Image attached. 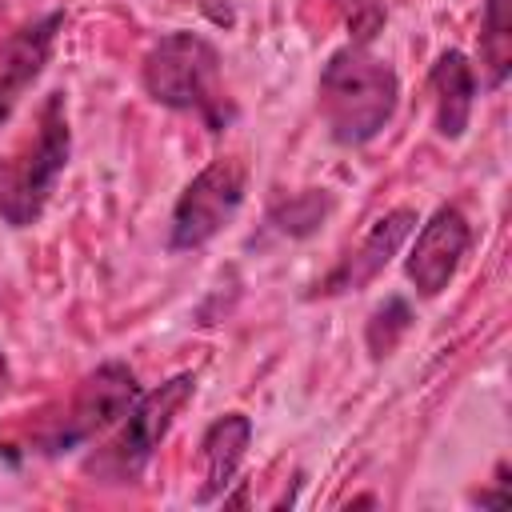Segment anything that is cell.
<instances>
[{"mask_svg": "<svg viewBox=\"0 0 512 512\" xmlns=\"http://www.w3.org/2000/svg\"><path fill=\"white\" fill-rule=\"evenodd\" d=\"M316 104L328 136L344 148H360L376 140L396 116L400 104L396 68L384 56H376L368 44L352 40L328 56L316 84Z\"/></svg>", "mask_w": 512, "mask_h": 512, "instance_id": "obj_1", "label": "cell"}, {"mask_svg": "<svg viewBox=\"0 0 512 512\" xmlns=\"http://www.w3.org/2000/svg\"><path fill=\"white\" fill-rule=\"evenodd\" d=\"M140 84L156 104L172 112H196L208 132H224L236 116V104L220 80V52L200 32L180 28L160 36L140 64Z\"/></svg>", "mask_w": 512, "mask_h": 512, "instance_id": "obj_2", "label": "cell"}, {"mask_svg": "<svg viewBox=\"0 0 512 512\" xmlns=\"http://www.w3.org/2000/svg\"><path fill=\"white\" fill-rule=\"evenodd\" d=\"M72 156V128H68V100L64 92H48L36 128L0 160V220L8 228H32L52 192L64 176Z\"/></svg>", "mask_w": 512, "mask_h": 512, "instance_id": "obj_3", "label": "cell"}, {"mask_svg": "<svg viewBox=\"0 0 512 512\" xmlns=\"http://www.w3.org/2000/svg\"><path fill=\"white\" fill-rule=\"evenodd\" d=\"M192 396H196V376L192 372H176L160 388L140 392V400L124 412L120 432L84 460V472L96 476L100 484H136L140 472L148 468V460L156 456L160 440L172 432L176 416L184 412V404Z\"/></svg>", "mask_w": 512, "mask_h": 512, "instance_id": "obj_4", "label": "cell"}, {"mask_svg": "<svg viewBox=\"0 0 512 512\" xmlns=\"http://www.w3.org/2000/svg\"><path fill=\"white\" fill-rule=\"evenodd\" d=\"M140 400V384H136V372L120 360H104L96 364L72 392L68 408L40 432L36 440V452L44 456H64L80 444H88L92 436L116 428L124 420V412Z\"/></svg>", "mask_w": 512, "mask_h": 512, "instance_id": "obj_5", "label": "cell"}, {"mask_svg": "<svg viewBox=\"0 0 512 512\" xmlns=\"http://www.w3.org/2000/svg\"><path fill=\"white\" fill-rule=\"evenodd\" d=\"M248 192V168L240 156H216L208 160L176 196L172 224H168V248L192 252L204 248L244 204Z\"/></svg>", "mask_w": 512, "mask_h": 512, "instance_id": "obj_6", "label": "cell"}, {"mask_svg": "<svg viewBox=\"0 0 512 512\" xmlns=\"http://www.w3.org/2000/svg\"><path fill=\"white\" fill-rule=\"evenodd\" d=\"M468 244H472V228H468L464 212L456 204H440L420 224V232H416V240L408 248V260H404L408 284L420 296H440L452 284V276H456Z\"/></svg>", "mask_w": 512, "mask_h": 512, "instance_id": "obj_7", "label": "cell"}, {"mask_svg": "<svg viewBox=\"0 0 512 512\" xmlns=\"http://www.w3.org/2000/svg\"><path fill=\"white\" fill-rule=\"evenodd\" d=\"M412 232H416V212H412V208H392V212H384V216L364 232V240L340 256V264L316 284L312 296L360 292L364 284H372V280L388 268V260L400 252V244H404Z\"/></svg>", "mask_w": 512, "mask_h": 512, "instance_id": "obj_8", "label": "cell"}, {"mask_svg": "<svg viewBox=\"0 0 512 512\" xmlns=\"http://www.w3.org/2000/svg\"><path fill=\"white\" fill-rule=\"evenodd\" d=\"M60 28H64V12L52 8L32 24H20L0 36V124L12 116L20 96L40 80Z\"/></svg>", "mask_w": 512, "mask_h": 512, "instance_id": "obj_9", "label": "cell"}, {"mask_svg": "<svg viewBox=\"0 0 512 512\" xmlns=\"http://www.w3.org/2000/svg\"><path fill=\"white\" fill-rule=\"evenodd\" d=\"M248 440H252V420L244 412H228V416H216L204 436H200V460H204V484L196 492V504H212L216 496L228 492V484L236 480L240 464H244V452H248Z\"/></svg>", "mask_w": 512, "mask_h": 512, "instance_id": "obj_10", "label": "cell"}, {"mask_svg": "<svg viewBox=\"0 0 512 512\" xmlns=\"http://www.w3.org/2000/svg\"><path fill=\"white\" fill-rule=\"evenodd\" d=\"M428 88H432V108H436V132L444 140H460L472 120V104H476V72L468 56L460 48L440 52L428 72Z\"/></svg>", "mask_w": 512, "mask_h": 512, "instance_id": "obj_11", "label": "cell"}, {"mask_svg": "<svg viewBox=\"0 0 512 512\" xmlns=\"http://www.w3.org/2000/svg\"><path fill=\"white\" fill-rule=\"evenodd\" d=\"M332 208H336V200H332L328 188H304V192H292V196L272 200L264 224L272 232L288 236V240H304V236H312V232L324 228V220L332 216Z\"/></svg>", "mask_w": 512, "mask_h": 512, "instance_id": "obj_12", "label": "cell"}, {"mask_svg": "<svg viewBox=\"0 0 512 512\" xmlns=\"http://www.w3.org/2000/svg\"><path fill=\"white\" fill-rule=\"evenodd\" d=\"M480 64L488 72V88H500L508 80V68H512V0H484Z\"/></svg>", "mask_w": 512, "mask_h": 512, "instance_id": "obj_13", "label": "cell"}, {"mask_svg": "<svg viewBox=\"0 0 512 512\" xmlns=\"http://www.w3.org/2000/svg\"><path fill=\"white\" fill-rule=\"evenodd\" d=\"M412 328V304L404 296H384V304L372 308L368 324H364V344L372 360H384L396 352V344L408 336Z\"/></svg>", "mask_w": 512, "mask_h": 512, "instance_id": "obj_14", "label": "cell"}, {"mask_svg": "<svg viewBox=\"0 0 512 512\" xmlns=\"http://www.w3.org/2000/svg\"><path fill=\"white\" fill-rule=\"evenodd\" d=\"M492 480H496L492 492H476V496H472L480 508H504V504H508V464H504V460L496 464V476H492Z\"/></svg>", "mask_w": 512, "mask_h": 512, "instance_id": "obj_15", "label": "cell"}, {"mask_svg": "<svg viewBox=\"0 0 512 512\" xmlns=\"http://www.w3.org/2000/svg\"><path fill=\"white\" fill-rule=\"evenodd\" d=\"M8 384H12V368H8V356L0 352V400H4V392H8Z\"/></svg>", "mask_w": 512, "mask_h": 512, "instance_id": "obj_16", "label": "cell"}]
</instances>
